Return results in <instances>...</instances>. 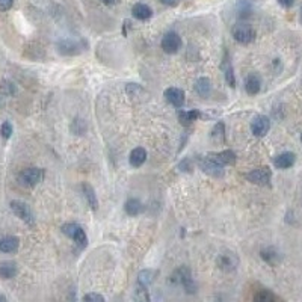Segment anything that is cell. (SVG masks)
<instances>
[{
	"label": "cell",
	"mask_w": 302,
	"mask_h": 302,
	"mask_svg": "<svg viewBox=\"0 0 302 302\" xmlns=\"http://www.w3.org/2000/svg\"><path fill=\"white\" fill-rule=\"evenodd\" d=\"M18 269L17 265L14 262H3L0 265V277L5 278V280H11L17 275Z\"/></svg>",
	"instance_id": "603a6c76"
},
{
	"label": "cell",
	"mask_w": 302,
	"mask_h": 302,
	"mask_svg": "<svg viewBox=\"0 0 302 302\" xmlns=\"http://www.w3.org/2000/svg\"><path fill=\"white\" fill-rule=\"evenodd\" d=\"M207 157L222 166L233 165V163H236V159H237L231 150H225V151H221V153H210V154H207Z\"/></svg>",
	"instance_id": "7c38bea8"
},
{
	"label": "cell",
	"mask_w": 302,
	"mask_h": 302,
	"mask_svg": "<svg viewBox=\"0 0 302 302\" xmlns=\"http://www.w3.org/2000/svg\"><path fill=\"white\" fill-rule=\"evenodd\" d=\"M129 160H130V165L135 166V168L142 166L145 163V160H147V151H145V148H142V147L133 148L130 156H129Z\"/></svg>",
	"instance_id": "ac0fdd59"
},
{
	"label": "cell",
	"mask_w": 302,
	"mask_h": 302,
	"mask_svg": "<svg viewBox=\"0 0 302 302\" xmlns=\"http://www.w3.org/2000/svg\"><path fill=\"white\" fill-rule=\"evenodd\" d=\"M162 3H165L168 6H175L178 3V0H162Z\"/></svg>",
	"instance_id": "e575fe53"
},
{
	"label": "cell",
	"mask_w": 302,
	"mask_h": 302,
	"mask_svg": "<svg viewBox=\"0 0 302 302\" xmlns=\"http://www.w3.org/2000/svg\"><path fill=\"white\" fill-rule=\"evenodd\" d=\"M178 168H180L181 171H184V172H190V171L193 169V166H192V163H190V159H183V160L180 162Z\"/></svg>",
	"instance_id": "1f68e13d"
},
{
	"label": "cell",
	"mask_w": 302,
	"mask_h": 302,
	"mask_svg": "<svg viewBox=\"0 0 302 302\" xmlns=\"http://www.w3.org/2000/svg\"><path fill=\"white\" fill-rule=\"evenodd\" d=\"M162 48L166 53H177L181 48V38L175 32H168L162 38Z\"/></svg>",
	"instance_id": "9c48e42d"
},
{
	"label": "cell",
	"mask_w": 302,
	"mask_h": 302,
	"mask_svg": "<svg viewBox=\"0 0 302 302\" xmlns=\"http://www.w3.org/2000/svg\"><path fill=\"white\" fill-rule=\"evenodd\" d=\"M216 265L224 272H231L239 266V257L233 251H224L216 259Z\"/></svg>",
	"instance_id": "277c9868"
},
{
	"label": "cell",
	"mask_w": 302,
	"mask_h": 302,
	"mask_svg": "<svg viewBox=\"0 0 302 302\" xmlns=\"http://www.w3.org/2000/svg\"><path fill=\"white\" fill-rule=\"evenodd\" d=\"M58 47H59V52H61L62 55H76V53L80 52L79 45H77L74 41H70V39L61 41Z\"/></svg>",
	"instance_id": "cb8c5ba5"
},
{
	"label": "cell",
	"mask_w": 302,
	"mask_h": 302,
	"mask_svg": "<svg viewBox=\"0 0 302 302\" xmlns=\"http://www.w3.org/2000/svg\"><path fill=\"white\" fill-rule=\"evenodd\" d=\"M301 21H302V6H301Z\"/></svg>",
	"instance_id": "74e56055"
},
{
	"label": "cell",
	"mask_w": 302,
	"mask_h": 302,
	"mask_svg": "<svg viewBox=\"0 0 302 302\" xmlns=\"http://www.w3.org/2000/svg\"><path fill=\"white\" fill-rule=\"evenodd\" d=\"M278 3L283 6V8H292L295 5V0H278Z\"/></svg>",
	"instance_id": "836d02e7"
},
{
	"label": "cell",
	"mask_w": 302,
	"mask_h": 302,
	"mask_svg": "<svg viewBox=\"0 0 302 302\" xmlns=\"http://www.w3.org/2000/svg\"><path fill=\"white\" fill-rule=\"evenodd\" d=\"M233 38L239 44H249V42H253L256 38V30L248 23H237L233 27Z\"/></svg>",
	"instance_id": "7a4b0ae2"
},
{
	"label": "cell",
	"mask_w": 302,
	"mask_h": 302,
	"mask_svg": "<svg viewBox=\"0 0 302 302\" xmlns=\"http://www.w3.org/2000/svg\"><path fill=\"white\" fill-rule=\"evenodd\" d=\"M163 97L169 105L175 108H181L184 105V91L180 88H168L163 92Z\"/></svg>",
	"instance_id": "8fae6325"
},
{
	"label": "cell",
	"mask_w": 302,
	"mask_h": 302,
	"mask_svg": "<svg viewBox=\"0 0 302 302\" xmlns=\"http://www.w3.org/2000/svg\"><path fill=\"white\" fill-rule=\"evenodd\" d=\"M193 88H195V92L203 98H207L212 94V82L207 77H199L195 82Z\"/></svg>",
	"instance_id": "e0dca14e"
},
{
	"label": "cell",
	"mask_w": 302,
	"mask_h": 302,
	"mask_svg": "<svg viewBox=\"0 0 302 302\" xmlns=\"http://www.w3.org/2000/svg\"><path fill=\"white\" fill-rule=\"evenodd\" d=\"M14 5V0H0V11H8Z\"/></svg>",
	"instance_id": "d6a6232c"
},
{
	"label": "cell",
	"mask_w": 302,
	"mask_h": 302,
	"mask_svg": "<svg viewBox=\"0 0 302 302\" xmlns=\"http://www.w3.org/2000/svg\"><path fill=\"white\" fill-rule=\"evenodd\" d=\"M169 281L172 284H180L186 293L189 295H193L196 292V284L192 278V274H190V269L187 266H180L174 271V274L169 277Z\"/></svg>",
	"instance_id": "6da1fadb"
},
{
	"label": "cell",
	"mask_w": 302,
	"mask_h": 302,
	"mask_svg": "<svg viewBox=\"0 0 302 302\" xmlns=\"http://www.w3.org/2000/svg\"><path fill=\"white\" fill-rule=\"evenodd\" d=\"M153 280H154V272L151 269H145V271L139 272V275H138V283L145 287H148L151 283H153Z\"/></svg>",
	"instance_id": "83f0119b"
},
{
	"label": "cell",
	"mask_w": 302,
	"mask_h": 302,
	"mask_svg": "<svg viewBox=\"0 0 302 302\" xmlns=\"http://www.w3.org/2000/svg\"><path fill=\"white\" fill-rule=\"evenodd\" d=\"M260 88H262V80L259 77V74H249L245 80V91L249 94V95H256L260 92Z\"/></svg>",
	"instance_id": "2e32d148"
},
{
	"label": "cell",
	"mask_w": 302,
	"mask_h": 302,
	"mask_svg": "<svg viewBox=\"0 0 302 302\" xmlns=\"http://www.w3.org/2000/svg\"><path fill=\"white\" fill-rule=\"evenodd\" d=\"M295 160H296V156L290 153V151H286V153H281L280 156L274 159V165L278 169H289L295 165Z\"/></svg>",
	"instance_id": "5bb4252c"
},
{
	"label": "cell",
	"mask_w": 302,
	"mask_h": 302,
	"mask_svg": "<svg viewBox=\"0 0 302 302\" xmlns=\"http://www.w3.org/2000/svg\"><path fill=\"white\" fill-rule=\"evenodd\" d=\"M118 2V0H103V3H106V5H115Z\"/></svg>",
	"instance_id": "d590c367"
},
{
	"label": "cell",
	"mask_w": 302,
	"mask_h": 302,
	"mask_svg": "<svg viewBox=\"0 0 302 302\" xmlns=\"http://www.w3.org/2000/svg\"><path fill=\"white\" fill-rule=\"evenodd\" d=\"M0 135H2L5 139L11 138V135H12V124L9 121H5L2 124V127H0Z\"/></svg>",
	"instance_id": "4dcf8cb0"
},
{
	"label": "cell",
	"mask_w": 302,
	"mask_h": 302,
	"mask_svg": "<svg viewBox=\"0 0 302 302\" xmlns=\"http://www.w3.org/2000/svg\"><path fill=\"white\" fill-rule=\"evenodd\" d=\"M82 192H83V195H85V199H86L88 206H89L92 210H97V207H98V199H97V195H95L94 187H92L89 183H83V184H82Z\"/></svg>",
	"instance_id": "ffe728a7"
},
{
	"label": "cell",
	"mask_w": 302,
	"mask_h": 302,
	"mask_svg": "<svg viewBox=\"0 0 302 302\" xmlns=\"http://www.w3.org/2000/svg\"><path fill=\"white\" fill-rule=\"evenodd\" d=\"M254 302H277V296L271 290H260L254 295Z\"/></svg>",
	"instance_id": "4316f807"
},
{
	"label": "cell",
	"mask_w": 302,
	"mask_h": 302,
	"mask_svg": "<svg viewBox=\"0 0 302 302\" xmlns=\"http://www.w3.org/2000/svg\"><path fill=\"white\" fill-rule=\"evenodd\" d=\"M301 141H302V135H301Z\"/></svg>",
	"instance_id": "f35d334b"
},
{
	"label": "cell",
	"mask_w": 302,
	"mask_h": 302,
	"mask_svg": "<svg viewBox=\"0 0 302 302\" xmlns=\"http://www.w3.org/2000/svg\"><path fill=\"white\" fill-rule=\"evenodd\" d=\"M83 302H106V299L100 293H88L83 296Z\"/></svg>",
	"instance_id": "f546056e"
},
{
	"label": "cell",
	"mask_w": 302,
	"mask_h": 302,
	"mask_svg": "<svg viewBox=\"0 0 302 302\" xmlns=\"http://www.w3.org/2000/svg\"><path fill=\"white\" fill-rule=\"evenodd\" d=\"M11 209L12 212L15 213V216H18L21 221H24L26 224L29 225H33L35 224V218H33V213L32 210L29 209L27 204H24L23 201H11Z\"/></svg>",
	"instance_id": "52a82bcc"
},
{
	"label": "cell",
	"mask_w": 302,
	"mask_h": 302,
	"mask_svg": "<svg viewBox=\"0 0 302 302\" xmlns=\"http://www.w3.org/2000/svg\"><path fill=\"white\" fill-rule=\"evenodd\" d=\"M198 166L199 169L203 171L204 174L207 175H212V177H222L224 175V166L213 162L212 159H209L207 156L206 157H201L198 160Z\"/></svg>",
	"instance_id": "ba28073f"
},
{
	"label": "cell",
	"mask_w": 302,
	"mask_h": 302,
	"mask_svg": "<svg viewBox=\"0 0 302 302\" xmlns=\"http://www.w3.org/2000/svg\"><path fill=\"white\" fill-rule=\"evenodd\" d=\"M124 210H126L127 215L136 216V215H139V213L144 212V204L141 203L139 199H136V198H130L127 203H126V206H124Z\"/></svg>",
	"instance_id": "7402d4cb"
},
{
	"label": "cell",
	"mask_w": 302,
	"mask_h": 302,
	"mask_svg": "<svg viewBox=\"0 0 302 302\" xmlns=\"http://www.w3.org/2000/svg\"><path fill=\"white\" fill-rule=\"evenodd\" d=\"M18 246H20V240L15 236H6L0 239V253L12 254L18 249Z\"/></svg>",
	"instance_id": "4fadbf2b"
},
{
	"label": "cell",
	"mask_w": 302,
	"mask_h": 302,
	"mask_svg": "<svg viewBox=\"0 0 302 302\" xmlns=\"http://www.w3.org/2000/svg\"><path fill=\"white\" fill-rule=\"evenodd\" d=\"M0 302H8V301H6V298H5L3 295H0Z\"/></svg>",
	"instance_id": "8d00e7d4"
},
{
	"label": "cell",
	"mask_w": 302,
	"mask_h": 302,
	"mask_svg": "<svg viewBox=\"0 0 302 302\" xmlns=\"http://www.w3.org/2000/svg\"><path fill=\"white\" fill-rule=\"evenodd\" d=\"M269 129H271V121L265 115H257L253 120V123H251V132H253V135L257 136V138L266 136Z\"/></svg>",
	"instance_id": "30bf717a"
},
{
	"label": "cell",
	"mask_w": 302,
	"mask_h": 302,
	"mask_svg": "<svg viewBox=\"0 0 302 302\" xmlns=\"http://www.w3.org/2000/svg\"><path fill=\"white\" fill-rule=\"evenodd\" d=\"M201 117V111H181L178 112V120L183 126H187L190 123H193L195 120H198Z\"/></svg>",
	"instance_id": "484cf974"
},
{
	"label": "cell",
	"mask_w": 302,
	"mask_h": 302,
	"mask_svg": "<svg viewBox=\"0 0 302 302\" xmlns=\"http://www.w3.org/2000/svg\"><path fill=\"white\" fill-rule=\"evenodd\" d=\"M62 233L67 236V237H70L71 240H74L79 246H86V243H88V237H86V233H85V230L79 225V224H65V225H62Z\"/></svg>",
	"instance_id": "3957f363"
},
{
	"label": "cell",
	"mask_w": 302,
	"mask_h": 302,
	"mask_svg": "<svg viewBox=\"0 0 302 302\" xmlns=\"http://www.w3.org/2000/svg\"><path fill=\"white\" fill-rule=\"evenodd\" d=\"M136 302H150V296H148V290L145 286L139 284L136 286Z\"/></svg>",
	"instance_id": "f1b7e54d"
},
{
	"label": "cell",
	"mask_w": 302,
	"mask_h": 302,
	"mask_svg": "<svg viewBox=\"0 0 302 302\" xmlns=\"http://www.w3.org/2000/svg\"><path fill=\"white\" fill-rule=\"evenodd\" d=\"M271 178H272V171L266 166H262V168H257V169H253L246 174V180L254 183V184H262V186H266L271 183Z\"/></svg>",
	"instance_id": "5b68a950"
},
{
	"label": "cell",
	"mask_w": 302,
	"mask_h": 302,
	"mask_svg": "<svg viewBox=\"0 0 302 302\" xmlns=\"http://www.w3.org/2000/svg\"><path fill=\"white\" fill-rule=\"evenodd\" d=\"M132 14L138 20H148L151 15H153V11H151V8L145 3H136L132 8Z\"/></svg>",
	"instance_id": "44dd1931"
},
{
	"label": "cell",
	"mask_w": 302,
	"mask_h": 302,
	"mask_svg": "<svg viewBox=\"0 0 302 302\" xmlns=\"http://www.w3.org/2000/svg\"><path fill=\"white\" fill-rule=\"evenodd\" d=\"M221 68L224 71V76H225V80L228 83L230 88H236V77H234V70H233V64L230 62V58H228V53H225L224 56V61L221 64Z\"/></svg>",
	"instance_id": "9a60e30c"
},
{
	"label": "cell",
	"mask_w": 302,
	"mask_h": 302,
	"mask_svg": "<svg viewBox=\"0 0 302 302\" xmlns=\"http://www.w3.org/2000/svg\"><path fill=\"white\" fill-rule=\"evenodd\" d=\"M210 138H212L213 144H216V145H221V144L225 142V126H224V123H218L213 127V130L210 133Z\"/></svg>",
	"instance_id": "d4e9b609"
},
{
	"label": "cell",
	"mask_w": 302,
	"mask_h": 302,
	"mask_svg": "<svg viewBox=\"0 0 302 302\" xmlns=\"http://www.w3.org/2000/svg\"><path fill=\"white\" fill-rule=\"evenodd\" d=\"M41 178H42V171L38 168H26L18 175V181L27 187H33L35 184L41 181Z\"/></svg>",
	"instance_id": "8992f818"
},
{
	"label": "cell",
	"mask_w": 302,
	"mask_h": 302,
	"mask_svg": "<svg viewBox=\"0 0 302 302\" xmlns=\"http://www.w3.org/2000/svg\"><path fill=\"white\" fill-rule=\"evenodd\" d=\"M260 257L269 263V265H278L281 262V256L278 254V251L272 246H266L260 251Z\"/></svg>",
	"instance_id": "d6986e66"
}]
</instances>
